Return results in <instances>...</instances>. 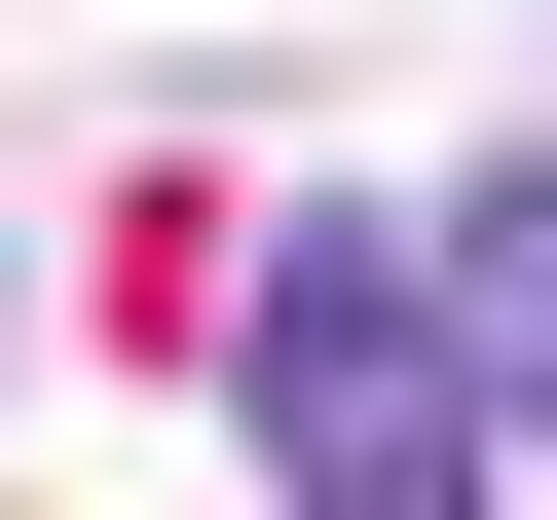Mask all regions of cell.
I'll use <instances>...</instances> for the list:
<instances>
[{"mask_svg":"<svg viewBox=\"0 0 557 520\" xmlns=\"http://www.w3.org/2000/svg\"><path fill=\"white\" fill-rule=\"evenodd\" d=\"M223 409H260L298 520H483V483H520V409H483V335H446V223H260V260H223Z\"/></svg>","mask_w":557,"mask_h":520,"instance_id":"6da1fadb","label":"cell"},{"mask_svg":"<svg viewBox=\"0 0 557 520\" xmlns=\"http://www.w3.org/2000/svg\"><path fill=\"white\" fill-rule=\"evenodd\" d=\"M446 335H483V409L557 446V186H446Z\"/></svg>","mask_w":557,"mask_h":520,"instance_id":"7a4b0ae2","label":"cell"}]
</instances>
